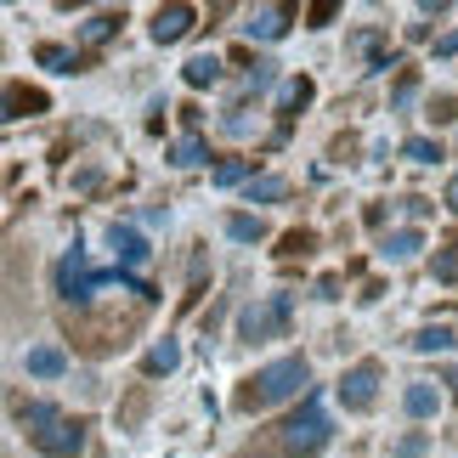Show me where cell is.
Returning a JSON list of instances; mask_svg holds the SVG:
<instances>
[{"instance_id":"6da1fadb","label":"cell","mask_w":458,"mask_h":458,"mask_svg":"<svg viewBox=\"0 0 458 458\" xmlns=\"http://www.w3.org/2000/svg\"><path fill=\"white\" fill-rule=\"evenodd\" d=\"M311 385V362L306 357H277L267 362L260 374L243 379V391H238V408L243 413H260V408H277V402H294Z\"/></svg>"},{"instance_id":"7a4b0ae2","label":"cell","mask_w":458,"mask_h":458,"mask_svg":"<svg viewBox=\"0 0 458 458\" xmlns=\"http://www.w3.org/2000/svg\"><path fill=\"white\" fill-rule=\"evenodd\" d=\"M108 284L131 289V294H142V301H158V289H153V284H142V277H131V272H91L85 250H68V255L57 260V294H63L68 306H85L97 289H108Z\"/></svg>"},{"instance_id":"3957f363","label":"cell","mask_w":458,"mask_h":458,"mask_svg":"<svg viewBox=\"0 0 458 458\" xmlns=\"http://www.w3.org/2000/svg\"><path fill=\"white\" fill-rule=\"evenodd\" d=\"M23 425H29V442L40 447L46 458H74L85 447V425H80V419H68V413H57L51 402L23 408Z\"/></svg>"},{"instance_id":"277c9868","label":"cell","mask_w":458,"mask_h":458,"mask_svg":"<svg viewBox=\"0 0 458 458\" xmlns=\"http://www.w3.org/2000/svg\"><path fill=\"white\" fill-rule=\"evenodd\" d=\"M328 436H334V425H328L323 402L306 396V402H301V413H289L284 425H277V447L294 453V458H317V453L328 447Z\"/></svg>"},{"instance_id":"5b68a950","label":"cell","mask_w":458,"mask_h":458,"mask_svg":"<svg viewBox=\"0 0 458 458\" xmlns=\"http://www.w3.org/2000/svg\"><path fill=\"white\" fill-rule=\"evenodd\" d=\"M294 323V294H260L238 311V340L250 345H267V340H284Z\"/></svg>"},{"instance_id":"8992f818","label":"cell","mask_w":458,"mask_h":458,"mask_svg":"<svg viewBox=\"0 0 458 458\" xmlns=\"http://www.w3.org/2000/svg\"><path fill=\"white\" fill-rule=\"evenodd\" d=\"M374 396H379V362H357V368H345V379H340V402H345V413H368V408H374Z\"/></svg>"},{"instance_id":"52a82bcc","label":"cell","mask_w":458,"mask_h":458,"mask_svg":"<svg viewBox=\"0 0 458 458\" xmlns=\"http://www.w3.org/2000/svg\"><path fill=\"white\" fill-rule=\"evenodd\" d=\"M192 23H199V12L192 6H158L153 12V40L158 46H175V40H187Z\"/></svg>"},{"instance_id":"ba28073f","label":"cell","mask_w":458,"mask_h":458,"mask_svg":"<svg viewBox=\"0 0 458 458\" xmlns=\"http://www.w3.org/2000/svg\"><path fill=\"white\" fill-rule=\"evenodd\" d=\"M108 243H114V255L125 260V267H142V260L153 255V250H148V238L136 233V226H125V221H114V226H108Z\"/></svg>"},{"instance_id":"9c48e42d","label":"cell","mask_w":458,"mask_h":458,"mask_svg":"<svg viewBox=\"0 0 458 458\" xmlns=\"http://www.w3.org/2000/svg\"><path fill=\"white\" fill-rule=\"evenodd\" d=\"M289 17H294V6H260L243 29H250V40H284V34H289Z\"/></svg>"},{"instance_id":"30bf717a","label":"cell","mask_w":458,"mask_h":458,"mask_svg":"<svg viewBox=\"0 0 458 458\" xmlns=\"http://www.w3.org/2000/svg\"><path fill=\"white\" fill-rule=\"evenodd\" d=\"M23 114H46V91H29V85L0 91V119H23Z\"/></svg>"},{"instance_id":"8fae6325","label":"cell","mask_w":458,"mask_h":458,"mask_svg":"<svg viewBox=\"0 0 458 458\" xmlns=\"http://www.w3.org/2000/svg\"><path fill=\"white\" fill-rule=\"evenodd\" d=\"M419 250H425V233H419V226H402V233H385V243H379V255H385V260H413Z\"/></svg>"},{"instance_id":"7c38bea8","label":"cell","mask_w":458,"mask_h":458,"mask_svg":"<svg viewBox=\"0 0 458 458\" xmlns=\"http://www.w3.org/2000/svg\"><path fill=\"white\" fill-rule=\"evenodd\" d=\"M221 68H226V63L216 57V51H199V57L182 68V80L192 85V91H204V85H216V80H221Z\"/></svg>"},{"instance_id":"4fadbf2b","label":"cell","mask_w":458,"mask_h":458,"mask_svg":"<svg viewBox=\"0 0 458 458\" xmlns=\"http://www.w3.org/2000/svg\"><path fill=\"white\" fill-rule=\"evenodd\" d=\"M29 374L34 379H57V374H68V357H63L57 345H34L29 351Z\"/></svg>"},{"instance_id":"5bb4252c","label":"cell","mask_w":458,"mask_h":458,"mask_svg":"<svg viewBox=\"0 0 458 458\" xmlns=\"http://www.w3.org/2000/svg\"><path fill=\"white\" fill-rule=\"evenodd\" d=\"M402 408H408L413 419H430V413H442V391H436V385H408V396H402Z\"/></svg>"},{"instance_id":"9a60e30c","label":"cell","mask_w":458,"mask_h":458,"mask_svg":"<svg viewBox=\"0 0 458 458\" xmlns=\"http://www.w3.org/2000/svg\"><path fill=\"white\" fill-rule=\"evenodd\" d=\"M175 362H182V345H175V340H158V345L148 351V357H142V374H148V379L175 374Z\"/></svg>"},{"instance_id":"2e32d148","label":"cell","mask_w":458,"mask_h":458,"mask_svg":"<svg viewBox=\"0 0 458 458\" xmlns=\"http://www.w3.org/2000/svg\"><path fill=\"white\" fill-rule=\"evenodd\" d=\"M408 345H413V351H425V357H430V351H453V345H458V334H453L447 323H436V328H419Z\"/></svg>"},{"instance_id":"e0dca14e","label":"cell","mask_w":458,"mask_h":458,"mask_svg":"<svg viewBox=\"0 0 458 458\" xmlns=\"http://www.w3.org/2000/svg\"><path fill=\"white\" fill-rule=\"evenodd\" d=\"M277 199H289L284 175H250V204H277Z\"/></svg>"},{"instance_id":"ac0fdd59","label":"cell","mask_w":458,"mask_h":458,"mask_svg":"<svg viewBox=\"0 0 458 458\" xmlns=\"http://www.w3.org/2000/svg\"><path fill=\"white\" fill-rule=\"evenodd\" d=\"M119 23H125V12H97V17H85V23H80V40L97 46V40H108Z\"/></svg>"},{"instance_id":"d6986e66","label":"cell","mask_w":458,"mask_h":458,"mask_svg":"<svg viewBox=\"0 0 458 458\" xmlns=\"http://www.w3.org/2000/svg\"><path fill=\"white\" fill-rule=\"evenodd\" d=\"M209 158V148H204V136H182V142L170 148V165H182V170H192V165H204Z\"/></svg>"},{"instance_id":"ffe728a7","label":"cell","mask_w":458,"mask_h":458,"mask_svg":"<svg viewBox=\"0 0 458 458\" xmlns=\"http://www.w3.org/2000/svg\"><path fill=\"white\" fill-rule=\"evenodd\" d=\"M34 57H40V68H57V74H80V57H74L68 46H40Z\"/></svg>"},{"instance_id":"44dd1931","label":"cell","mask_w":458,"mask_h":458,"mask_svg":"<svg viewBox=\"0 0 458 458\" xmlns=\"http://www.w3.org/2000/svg\"><path fill=\"white\" fill-rule=\"evenodd\" d=\"M402 158H413V165H436V158H442V142H430V136H408V142H402Z\"/></svg>"},{"instance_id":"7402d4cb","label":"cell","mask_w":458,"mask_h":458,"mask_svg":"<svg viewBox=\"0 0 458 458\" xmlns=\"http://www.w3.org/2000/svg\"><path fill=\"white\" fill-rule=\"evenodd\" d=\"M226 233H233L238 243H260V238H267V221H260V216H233Z\"/></svg>"},{"instance_id":"603a6c76","label":"cell","mask_w":458,"mask_h":458,"mask_svg":"<svg viewBox=\"0 0 458 458\" xmlns=\"http://www.w3.org/2000/svg\"><path fill=\"white\" fill-rule=\"evenodd\" d=\"M430 277L436 284H458V250H436L430 255Z\"/></svg>"},{"instance_id":"cb8c5ba5","label":"cell","mask_w":458,"mask_h":458,"mask_svg":"<svg viewBox=\"0 0 458 458\" xmlns=\"http://www.w3.org/2000/svg\"><path fill=\"white\" fill-rule=\"evenodd\" d=\"M306 102H311V80H289V85H284V114L306 108Z\"/></svg>"},{"instance_id":"d4e9b609","label":"cell","mask_w":458,"mask_h":458,"mask_svg":"<svg viewBox=\"0 0 458 458\" xmlns=\"http://www.w3.org/2000/svg\"><path fill=\"white\" fill-rule=\"evenodd\" d=\"M430 447V436L425 430H413V436H402V442H391V458H419Z\"/></svg>"},{"instance_id":"484cf974","label":"cell","mask_w":458,"mask_h":458,"mask_svg":"<svg viewBox=\"0 0 458 458\" xmlns=\"http://www.w3.org/2000/svg\"><path fill=\"white\" fill-rule=\"evenodd\" d=\"M238 182H250V165H243V158H226L216 170V187H238Z\"/></svg>"},{"instance_id":"4316f807","label":"cell","mask_w":458,"mask_h":458,"mask_svg":"<svg viewBox=\"0 0 458 458\" xmlns=\"http://www.w3.org/2000/svg\"><path fill=\"white\" fill-rule=\"evenodd\" d=\"M334 12H340L334 0H317V6H311L306 17H311V29H323V23H334Z\"/></svg>"},{"instance_id":"83f0119b","label":"cell","mask_w":458,"mask_h":458,"mask_svg":"<svg viewBox=\"0 0 458 458\" xmlns=\"http://www.w3.org/2000/svg\"><path fill=\"white\" fill-rule=\"evenodd\" d=\"M430 119H436V125H447V119H458V102H453V97H442V102H430Z\"/></svg>"},{"instance_id":"f1b7e54d","label":"cell","mask_w":458,"mask_h":458,"mask_svg":"<svg viewBox=\"0 0 458 458\" xmlns=\"http://www.w3.org/2000/svg\"><path fill=\"white\" fill-rule=\"evenodd\" d=\"M311 250V233H289L284 238V255H306Z\"/></svg>"},{"instance_id":"f546056e","label":"cell","mask_w":458,"mask_h":458,"mask_svg":"<svg viewBox=\"0 0 458 458\" xmlns=\"http://www.w3.org/2000/svg\"><path fill=\"white\" fill-rule=\"evenodd\" d=\"M436 57H458V29H453V34H442V40H436Z\"/></svg>"},{"instance_id":"4dcf8cb0","label":"cell","mask_w":458,"mask_h":458,"mask_svg":"<svg viewBox=\"0 0 458 458\" xmlns=\"http://www.w3.org/2000/svg\"><path fill=\"white\" fill-rule=\"evenodd\" d=\"M447 209H453V216H458V175H453V182H447V199H442Z\"/></svg>"}]
</instances>
